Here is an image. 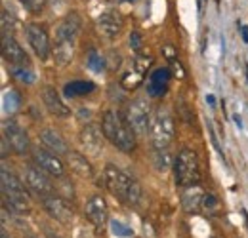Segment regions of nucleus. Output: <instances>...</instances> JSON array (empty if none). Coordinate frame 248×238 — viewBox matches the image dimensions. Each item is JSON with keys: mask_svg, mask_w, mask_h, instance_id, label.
Wrapping results in <instances>:
<instances>
[{"mask_svg": "<svg viewBox=\"0 0 248 238\" xmlns=\"http://www.w3.org/2000/svg\"><path fill=\"white\" fill-rule=\"evenodd\" d=\"M103 185L105 189L119 198L121 202L128 204V206H138L141 202V187L134 178H130L128 174H124L123 170H119L113 164H107L103 170Z\"/></svg>", "mask_w": 248, "mask_h": 238, "instance_id": "f257e3e1", "label": "nucleus"}, {"mask_svg": "<svg viewBox=\"0 0 248 238\" xmlns=\"http://www.w3.org/2000/svg\"><path fill=\"white\" fill-rule=\"evenodd\" d=\"M101 130L105 134V137L123 152H130L136 149V134L128 128V124H124V120L115 113V111H105L103 119H101Z\"/></svg>", "mask_w": 248, "mask_h": 238, "instance_id": "f03ea898", "label": "nucleus"}, {"mask_svg": "<svg viewBox=\"0 0 248 238\" xmlns=\"http://www.w3.org/2000/svg\"><path fill=\"white\" fill-rule=\"evenodd\" d=\"M174 176L176 183L180 187H193L199 181V158L195 154V150L182 149L178 152V156L174 158Z\"/></svg>", "mask_w": 248, "mask_h": 238, "instance_id": "7ed1b4c3", "label": "nucleus"}, {"mask_svg": "<svg viewBox=\"0 0 248 238\" xmlns=\"http://www.w3.org/2000/svg\"><path fill=\"white\" fill-rule=\"evenodd\" d=\"M151 111L143 97H136L130 101L126 109V124L136 135H147L151 130Z\"/></svg>", "mask_w": 248, "mask_h": 238, "instance_id": "20e7f679", "label": "nucleus"}, {"mask_svg": "<svg viewBox=\"0 0 248 238\" xmlns=\"http://www.w3.org/2000/svg\"><path fill=\"white\" fill-rule=\"evenodd\" d=\"M149 134H151V143L156 150L168 149V145L174 139V120L166 109L156 111L153 122H151Z\"/></svg>", "mask_w": 248, "mask_h": 238, "instance_id": "39448f33", "label": "nucleus"}, {"mask_svg": "<svg viewBox=\"0 0 248 238\" xmlns=\"http://www.w3.org/2000/svg\"><path fill=\"white\" fill-rule=\"evenodd\" d=\"M23 183L31 189L32 193H36L40 198H44V196H52V194H56V185L52 183V179L48 178V174L44 172V170H40L38 166L34 168V166H29V168H25L23 170Z\"/></svg>", "mask_w": 248, "mask_h": 238, "instance_id": "423d86ee", "label": "nucleus"}, {"mask_svg": "<svg viewBox=\"0 0 248 238\" xmlns=\"http://www.w3.org/2000/svg\"><path fill=\"white\" fill-rule=\"evenodd\" d=\"M2 135L6 137V141L10 143V147L14 152L23 154L29 150V135L27 132L16 122V120H4L2 122Z\"/></svg>", "mask_w": 248, "mask_h": 238, "instance_id": "0eeeda50", "label": "nucleus"}, {"mask_svg": "<svg viewBox=\"0 0 248 238\" xmlns=\"http://www.w3.org/2000/svg\"><path fill=\"white\" fill-rule=\"evenodd\" d=\"M103 139H105V134H103L101 126H97V124H86L78 134V141H80L82 149L86 150V154H90V156H99L101 154Z\"/></svg>", "mask_w": 248, "mask_h": 238, "instance_id": "6e6552de", "label": "nucleus"}, {"mask_svg": "<svg viewBox=\"0 0 248 238\" xmlns=\"http://www.w3.org/2000/svg\"><path fill=\"white\" fill-rule=\"evenodd\" d=\"M42 206H44L46 213H48L54 221H58V223H62V225H71L73 219H75L73 208L63 200L62 196H58V194L44 196V198H42Z\"/></svg>", "mask_w": 248, "mask_h": 238, "instance_id": "1a4fd4ad", "label": "nucleus"}, {"mask_svg": "<svg viewBox=\"0 0 248 238\" xmlns=\"http://www.w3.org/2000/svg\"><path fill=\"white\" fill-rule=\"evenodd\" d=\"M84 215L88 217V221L95 229H103L107 225V221H109V206H107L105 198L101 194H92L86 200Z\"/></svg>", "mask_w": 248, "mask_h": 238, "instance_id": "9d476101", "label": "nucleus"}, {"mask_svg": "<svg viewBox=\"0 0 248 238\" xmlns=\"http://www.w3.org/2000/svg\"><path fill=\"white\" fill-rule=\"evenodd\" d=\"M32 160L48 176L62 178L63 172H65V166H63V162L60 160V156L54 154V152H50L48 149H40V147L38 149H32Z\"/></svg>", "mask_w": 248, "mask_h": 238, "instance_id": "9b49d317", "label": "nucleus"}, {"mask_svg": "<svg viewBox=\"0 0 248 238\" xmlns=\"http://www.w3.org/2000/svg\"><path fill=\"white\" fill-rule=\"evenodd\" d=\"M2 58L10 61L14 67H27L29 58L25 54V50L21 48V44L12 36V34H2Z\"/></svg>", "mask_w": 248, "mask_h": 238, "instance_id": "f8f14e48", "label": "nucleus"}, {"mask_svg": "<svg viewBox=\"0 0 248 238\" xmlns=\"http://www.w3.org/2000/svg\"><path fill=\"white\" fill-rule=\"evenodd\" d=\"M25 36H27V42L32 48V52L40 60H46L50 56V38H48V32L40 25H29L25 29Z\"/></svg>", "mask_w": 248, "mask_h": 238, "instance_id": "ddd939ff", "label": "nucleus"}, {"mask_svg": "<svg viewBox=\"0 0 248 238\" xmlns=\"http://www.w3.org/2000/svg\"><path fill=\"white\" fill-rule=\"evenodd\" d=\"M123 17L119 12H103L97 19H95V27H97V32L109 40L117 38L123 30Z\"/></svg>", "mask_w": 248, "mask_h": 238, "instance_id": "4468645a", "label": "nucleus"}, {"mask_svg": "<svg viewBox=\"0 0 248 238\" xmlns=\"http://www.w3.org/2000/svg\"><path fill=\"white\" fill-rule=\"evenodd\" d=\"M80 29H82V19L78 14L71 12L63 17L62 21L58 23L56 27V40H67V42H75L80 34Z\"/></svg>", "mask_w": 248, "mask_h": 238, "instance_id": "2eb2a0df", "label": "nucleus"}, {"mask_svg": "<svg viewBox=\"0 0 248 238\" xmlns=\"http://www.w3.org/2000/svg\"><path fill=\"white\" fill-rule=\"evenodd\" d=\"M42 101L46 105V109L50 111V115H54L56 119H67L71 115V109L67 107V103H63L62 95L56 91V88L46 86L42 91Z\"/></svg>", "mask_w": 248, "mask_h": 238, "instance_id": "dca6fc26", "label": "nucleus"}, {"mask_svg": "<svg viewBox=\"0 0 248 238\" xmlns=\"http://www.w3.org/2000/svg\"><path fill=\"white\" fill-rule=\"evenodd\" d=\"M40 141H42V145L50 150V152H54V154H58V156H60V154H69V145H67V141L63 139L60 132H56V130H52V128H46V130L40 132Z\"/></svg>", "mask_w": 248, "mask_h": 238, "instance_id": "f3484780", "label": "nucleus"}, {"mask_svg": "<svg viewBox=\"0 0 248 238\" xmlns=\"http://www.w3.org/2000/svg\"><path fill=\"white\" fill-rule=\"evenodd\" d=\"M168 80H170V71L168 69H155L149 74V80H147V93L151 97L162 95L168 88Z\"/></svg>", "mask_w": 248, "mask_h": 238, "instance_id": "a211bd4d", "label": "nucleus"}, {"mask_svg": "<svg viewBox=\"0 0 248 238\" xmlns=\"http://www.w3.org/2000/svg\"><path fill=\"white\" fill-rule=\"evenodd\" d=\"M0 187H2V196H8V194H27L23 179H17L12 172H8L4 166H2V172H0Z\"/></svg>", "mask_w": 248, "mask_h": 238, "instance_id": "6ab92c4d", "label": "nucleus"}, {"mask_svg": "<svg viewBox=\"0 0 248 238\" xmlns=\"http://www.w3.org/2000/svg\"><path fill=\"white\" fill-rule=\"evenodd\" d=\"M67 164H69V168H71L78 178H84V179L93 178L92 164H90V162L86 160V156H82L80 152L71 150V152L67 154Z\"/></svg>", "mask_w": 248, "mask_h": 238, "instance_id": "aec40b11", "label": "nucleus"}, {"mask_svg": "<svg viewBox=\"0 0 248 238\" xmlns=\"http://www.w3.org/2000/svg\"><path fill=\"white\" fill-rule=\"evenodd\" d=\"M202 200H204V193L199 185L187 187L184 196H182V208L186 211H199V208H202Z\"/></svg>", "mask_w": 248, "mask_h": 238, "instance_id": "412c9836", "label": "nucleus"}, {"mask_svg": "<svg viewBox=\"0 0 248 238\" xmlns=\"http://www.w3.org/2000/svg\"><path fill=\"white\" fill-rule=\"evenodd\" d=\"M75 56V42H67V40H60L56 42V48H54V60L60 67H65L73 61Z\"/></svg>", "mask_w": 248, "mask_h": 238, "instance_id": "4be33fe9", "label": "nucleus"}, {"mask_svg": "<svg viewBox=\"0 0 248 238\" xmlns=\"http://www.w3.org/2000/svg\"><path fill=\"white\" fill-rule=\"evenodd\" d=\"M95 89V84L90 80H73V82H67L63 86V93L67 97H77V95H86V93H92Z\"/></svg>", "mask_w": 248, "mask_h": 238, "instance_id": "5701e85b", "label": "nucleus"}, {"mask_svg": "<svg viewBox=\"0 0 248 238\" xmlns=\"http://www.w3.org/2000/svg\"><path fill=\"white\" fill-rule=\"evenodd\" d=\"M4 103H2V109H4V113H16L17 109H19V105H21V97L14 91V89H10V91H6L4 93V99H2Z\"/></svg>", "mask_w": 248, "mask_h": 238, "instance_id": "b1692460", "label": "nucleus"}, {"mask_svg": "<svg viewBox=\"0 0 248 238\" xmlns=\"http://www.w3.org/2000/svg\"><path fill=\"white\" fill-rule=\"evenodd\" d=\"M132 65H134V73H136L138 76H143V74L149 71V67L153 65V58L140 54V56L134 58V63H132Z\"/></svg>", "mask_w": 248, "mask_h": 238, "instance_id": "393cba45", "label": "nucleus"}, {"mask_svg": "<svg viewBox=\"0 0 248 238\" xmlns=\"http://www.w3.org/2000/svg\"><path fill=\"white\" fill-rule=\"evenodd\" d=\"M86 65H88V69L93 71V73H101L105 69V60H103V56L99 52L90 50L88 56H86Z\"/></svg>", "mask_w": 248, "mask_h": 238, "instance_id": "a878e982", "label": "nucleus"}, {"mask_svg": "<svg viewBox=\"0 0 248 238\" xmlns=\"http://www.w3.org/2000/svg\"><path fill=\"white\" fill-rule=\"evenodd\" d=\"M19 82L23 84H32L34 82V74L29 67H14V73H12Z\"/></svg>", "mask_w": 248, "mask_h": 238, "instance_id": "bb28decb", "label": "nucleus"}, {"mask_svg": "<svg viewBox=\"0 0 248 238\" xmlns=\"http://www.w3.org/2000/svg\"><path fill=\"white\" fill-rule=\"evenodd\" d=\"M155 164H156V170H162V172L170 168V154H168V149L156 150Z\"/></svg>", "mask_w": 248, "mask_h": 238, "instance_id": "cd10ccee", "label": "nucleus"}, {"mask_svg": "<svg viewBox=\"0 0 248 238\" xmlns=\"http://www.w3.org/2000/svg\"><path fill=\"white\" fill-rule=\"evenodd\" d=\"M219 206V202H217V198L212 194V193H206L204 194V200H202V208L206 209V211H210V213H214Z\"/></svg>", "mask_w": 248, "mask_h": 238, "instance_id": "c85d7f7f", "label": "nucleus"}, {"mask_svg": "<svg viewBox=\"0 0 248 238\" xmlns=\"http://www.w3.org/2000/svg\"><path fill=\"white\" fill-rule=\"evenodd\" d=\"M111 231H113V235H119V237H130L132 235V231L126 225H123L121 221H113L111 223Z\"/></svg>", "mask_w": 248, "mask_h": 238, "instance_id": "c756f323", "label": "nucleus"}, {"mask_svg": "<svg viewBox=\"0 0 248 238\" xmlns=\"http://www.w3.org/2000/svg\"><path fill=\"white\" fill-rule=\"evenodd\" d=\"M44 2H46V0H21V4H23L27 10H31L32 14H38V12L42 10Z\"/></svg>", "mask_w": 248, "mask_h": 238, "instance_id": "7c9ffc66", "label": "nucleus"}, {"mask_svg": "<svg viewBox=\"0 0 248 238\" xmlns=\"http://www.w3.org/2000/svg\"><path fill=\"white\" fill-rule=\"evenodd\" d=\"M141 44H143L141 34H140L138 30H134V32L130 34V48H132V50H140V48H141Z\"/></svg>", "mask_w": 248, "mask_h": 238, "instance_id": "2f4dec72", "label": "nucleus"}, {"mask_svg": "<svg viewBox=\"0 0 248 238\" xmlns=\"http://www.w3.org/2000/svg\"><path fill=\"white\" fill-rule=\"evenodd\" d=\"M14 25H16V21H14L12 15L8 17V10H2V29H4V34H6V30L12 29Z\"/></svg>", "mask_w": 248, "mask_h": 238, "instance_id": "473e14b6", "label": "nucleus"}, {"mask_svg": "<svg viewBox=\"0 0 248 238\" xmlns=\"http://www.w3.org/2000/svg\"><path fill=\"white\" fill-rule=\"evenodd\" d=\"M172 67H174V71H176V73H174L176 76H180V78H184V76H186V73H184V67L180 65V61L172 60Z\"/></svg>", "mask_w": 248, "mask_h": 238, "instance_id": "72a5a7b5", "label": "nucleus"}, {"mask_svg": "<svg viewBox=\"0 0 248 238\" xmlns=\"http://www.w3.org/2000/svg\"><path fill=\"white\" fill-rule=\"evenodd\" d=\"M206 103H208L210 107H214V105H216V97H214L212 93H210V95H206Z\"/></svg>", "mask_w": 248, "mask_h": 238, "instance_id": "f704fd0d", "label": "nucleus"}, {"mask_svg": "<svg viewBox=\"0 0 248 238\" xmlns=\"http://www.w3.org/2000/svg\"><path fill=\"white\" fill-rule=\"evenodd\" d=\"M241 34H243V40L248 42V27H241Z\"/></svg>", "mask_w": 248, "mask_h": 238, "instance_id": "c9c22d12", "label": "nucleus"}, {"mask_svg": "<svg viewBox=\"0 0 248 238\" xmlns=\"http://www.w3.org/2000/svg\"><path fill=\"white\" fill-rule=\"evenodd\" d=\"M0 238H12V237H10V235H8V233L2 229V233H0Z\"/></svg>", "mask_w": 248, "mask_h": 238, "instance_id": "e433bc0d", "label": "nucleus"}, {"mask_svg": "<svg viewBox=\"0 0 248 238\" xmlns=\"http://www.w3.org/2000/svg\"><path fill=\"white\" fill-rule=\"evenodd\" d=\"M235 122H237V126H243V122H241V117H239V115L235 117Z\"/></svg>", "mask_w": 248, "mask_h": 238, "instance_id": "4c0bfd02", "label": "nucleus"}, {"mask_svg": "<svg viewBox=\"0 0 248 238\" xmlns=\"http://www.w3.org/2000/svg\"><path fill=\"white\" fill-rule=\"evenodd\" d=\"M46 238H60V237H58V235H54V233H48V235H46Z\"/></svg>", "mask_w": 248, "mask_h": 238, "instance_id": "58836bf2", "label": "nucleus"}, {"mask_svg": "<svg viewBox=\"0 0 248 238\" xmlns=\"http://www.w3.org/2000/svg\"><path fill=\"white\" fill-rule=\"evenodd\" d=\"M121 2H136V0H121Z\"/></svg>", "mask_w": 248, "mask_h": 238, "instance_id": "ea45409f", "label": "nucleus"}, {"mask_svg": "<svg viewBox=\"0 0 248 238\" xmlns=\"http://www.w3.org/2000/svg\"><path fill=\"white\" fill-rule=\"evenodd\" d=\"M29 238H34V237H29Z\"/></svg>", "mask_w": 248, "mask_h": 238, "instance_id": "a19ab883", "label": "nucleus"}]
</instances>
